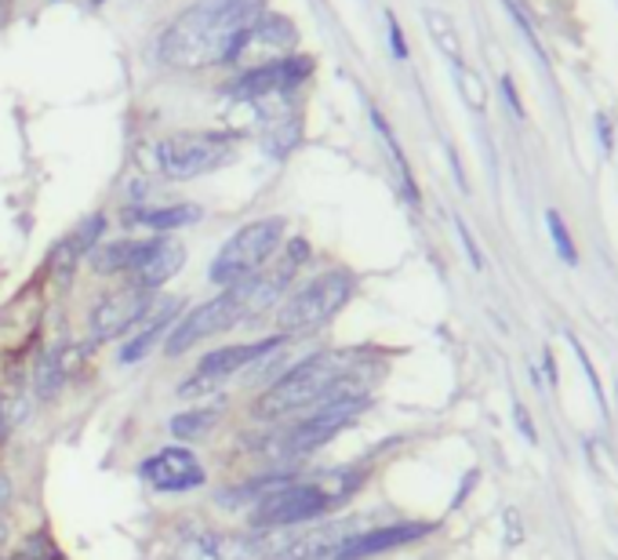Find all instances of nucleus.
Wrapping results in <instances>:
<instances>
[{"instance_id":"f257e3e1","label":"nucleus","mask_w":618,"mask_h":560,"mask_svg":"<svg viewBox=\"0 0 618 560\" xmlns=\"http://www.w3.org/2000/svg\"><path fill=\"white\" fill-rule=\"evenodd\" d=\"M263 15V0H197L178 15L157 44L161 63L175 69H205L236 63L244 33Z\"/></svg>"},{"instance_id":"f03ea898","label":"nucleus","mask_w":618,"mask_h":560,"mask_svg":"<svg viewBox=\"0 0 618 560\" xmlns=\"http://www.w3.org/2000/svg\"><path fill=\"white\" fill-rule=\"evenodd\" d=\"M364 364L353 350H320L306 361L291 364L277 383L258 397L255 411L263 419H284V415L313 411L320 404L335 400H367L372 383L361 375Z\"/></svg>"},{"instance_id":"7ed1b4c3","label":"nucleus","mask_w":618,"mask_h":560,"mask_svg":"<svg viewBox=\"0 0 618 560\" xmlns=\"http://www.w3.org/2000/svg\"><path fill=\"white\" fill-rule=\"evenodd\" d=\"M364 470H328L320 476H273V484L258 495V503L247 509V520L258 531H280V528H306L328 517L331 509L346 506L361 492Z\"/></svg>"},{"instance_id":"20e7f679","label":"nucleus","mask_w":618,"mask_h":560,"mask_svg":"<svg viewBox=\"0 0 618 560\" xmlns=\"http://www.w3.org/2000/svg\"><path fill=\"white\" fill-rule=\"evenodd\" d=\"M356 292V277L350 270H324L317 277L288 292V299L280 303L277 328L280 339H309L320 328H328L342 309L350 306Z\"/></svg>"},{"instance_id":"39448f33","label":"nucleus","mask_w":618,"mask_h":560,"mask_svg":"<svg viewBox=\"0 0 618 560\" xmlns=\"http://www.w3.org/2000/svg\"><path fill=\"white\" fill-rule=\"evenodd\" d=\"M236 135L230 131H178V135L161 139L153 146V164L172 183H189V178L211 175L233 164Z\"/></svg>"},{"instance_id":"423d86ee","label":"nucleus","mask_w":618,"mask_h":560,"mask_svg":"<svg viewBox=\"0 0 618 560\" xmlns=\"http://www.w3.org/2000/svg\"><path fill=\"white\" fill-rule=\"evenodd\" d=\"M284 241V219H258L241 226L230 241L219 248V255L211 259L208 281L219 288H233V284L252 281L255 273H263L269 266V259L277 255V248Z\"/></svg>"},{"instance_id":"0eeeda50","label":"nucleus","mask_w":618,"mask_h":560,"mask_svg":"<svg viewBox=\"0 0 618 560\" xmlns=\"http://www.w3.org/2000/svg\"><path fill=\"white\" fill-rule=\"evenodd\" d=\"M244 317H247V281L233 284V288H222L216 299L200 303L189 309V314L178 317L168 328V336H164V353L183 356L194 350L197 342L222 336V331H230L233 325H241Z\"/></svg>"},{"instance_id":"6e6552de","label":"nucleus","mask_w":618,"mask_h":560,"mask_svg":"<svg viewBox=\"0 0 618 560\" xmlns=\"http://www.w3.org/2000/svg\"><path fill=\"white\" fill-rule=\"evenodd\" d=\"M284 342H288V339L266 336V339H258V342H236V345H222V350H211L208 356H200L197 372L189 375L186 383H178V397H197V393L216 389L230 375L244 372V367H255L258 361L273 356Z\"/></svg>"},{"instance_id":"1a4fd4ad","label":"nucleus","mask_w":618,"mask_h":560,"mask_svg":"<svg viewBox=\"0 0 618 560\" xmlns=\"http://www.w3.org/2000/svg\"><path fill=\"white\" fill-rule=\"evenodd\" d=\"M367 408V400H335V404H320V408L306 411V419L288 426L280 437L284 455H313L324 444H331L342 430L361 419V411Z\"/></svg>"},{"instance_id":"9d476101","label":"nucleus","mask_w":618,"mask_h":560,"mask_svg":"<svg viewBox=\"0 0 618 560\" xmlns=\"http://www.w3.org/2000/svg\"><path fill=\"white\" fill-rule=\"evenodd\" d=\"M309 74H313V58H306V55L269 58V63L244 69L241 77L230 80L225 95H230V99H241V102H263V99H273V95L295 91Z\"/></svg>"},{"instance_id":"9b49d317","label":"nucleus","mask_w":618,"mask_h":560,"mask_svg":"<svg viewBox=\"0 0 618 560\" xmlns=\"http://www.w3.org/2000/svg\"><path fill=\"white\" fill-rule=\"evenodd\" d=\"M139 476L153 487V492H164V495H186V492H197V487L208 484L205 462L183 444L161 448V451H153L150 459H142Z\"/></svg>"},{"instance_id":"f8f14e48","label":"nucleus","mask_w":618,"mask_h":560,"mask_svg":"<svg viewBox=\"0 0 618 560\" xmlns=\"http://www.w3.org/2000/svg\"><path fill=\"white\" fill-rule=\"evenodd\" d=\"M150 306H153V295L135 288V284H128V288H117L110 295H102V299L91 306V317H88L91 339L95 342L121 339L124 331H132L139 320L146 317Z\"/></svg>"},{"instance_id":"ddd939ff","label":"nucleus","mask_w":618,"mask_h":560,"mask_svg":"<svg viewBox=\"0 0 618 560\" xmlns=\"http://www.w3.org/2000/svg\"><path fill=\"white\" fill-rule=\"evenodd\" d=\"M172 560H263V550H258V535L194 531L183 535Z\"/></svg>"},{"instance_id":"4468645a","label":"nucleus","mask_w":618,"mask_h":560,"mask_svg":"<svg viewBox=\"0 0 618 560\" xmlns=\"http://www.w3.org/2000/svg\"><path fill=\"white\" fill-rule=\"evenodd\" d=\"M183 266H186V248L172 241V237H153V241H146V248H142V259L135 262L132 284L153 295L157 288H164Z\"/></svg>"},{"instance_id":"2eb2a0df","label":"nucleus","mask_w":618,"mask_h":560,"mask_svg":"<svg viewBox=\"0 0 618 560\" xmlns=\"http://www.w3.org/2000/svg\"><path fill=\"white\" fill-rule=\"evenodd\" d=\"M430 531H433V524H419V520H404V524H389V528L361 531L356 539L346 542V550L339 553V560H364V557H375V553L400 550V546L419 542L422 535H430Z\"/></svg>"},{"instance_id":"dca6fc26","label":"nucleus","mask_w":618,"mask_h":560,"mask_svg":"<svg viewBox=\"0 0 618 560\" xmlns=\"http://www.w3.org/2000/svg\"><path fill=\"white\" fill-rule=\"evenodd\" d=\"M200 211L197 205H168V208H132L128 211V222L142 226V230H153V233H172V230H183V226H194L200 222Z\"/></svg>"},{"instance_id":"f3484780","label":"nucleus","mask_w":618,"mask_h":560,"mask_svg":"<svg viewBox=\"0 0 618 560\" xmlns=\"http://www.w3.org/2000/svg\"><path fill=\"white\" fill-rule=\"evenodd\" d=\"M102 230H106V219H102V216L85 219L74 233L66 237L63 244H58V252L52 255V262H55V266H66V273H69V270H74L77 259H85V255L95 252V241L102 237Z\"/></svg>"},{"instance_id":"a211bd4d","label":"nucleus","mask_w":618,"mask_h":560,"mask_svg":"<svg viewBox=\"0 0 618 560\" xmlns=\"http://www.w3.org/2000/svg\"><path fill=\"white\" fill-rule=\"evenodd\" d=\"M142 248H146V241H117V244H102L91 252V266L99 273H128L132 277L135 262L142 259Z\"/></svg>"},{"instance_id":"6ab92c4d","label":"nucleus","mask_w":618,"mask_h":560,"mask_svg":"<svg viewBox=\"0 0 618 560\" xmlns=\"http://www.w3.org/2000/svg\"><path fill=\"white\" fill-rule=\"evenodd\" d=\"M66 364H69V353L63 350V345L41 356L37 372H33V389H37L44 400H47V397H55V393L66 386V375H69V367H66Z\"/></svg>"},{"instance_id":"aec40b11","label":"nucleus","mask_w":618,"mask_h":560,"mask_svg":"<svg viewBox=\"0 0 618 560\" xmlns=\"http://www.w3.org/2000/svg\"><path fill=\"white\" fill-rule=\"evenodd\" d=\"M211 426H216V411H211V408H200V411L175 415V419H172V433H175L178 440H197V437H208Z\"/></svg>"},{"instance_id":"412c9836","label":"nucleus","mask_w":618,"mask_h":560,"mask_svg":"<svg viewBox=\"0 0 618 560\" xmlns=\"http://www.w3.org/2000/svg\"><path fill=\"white\" fill-rule=\"evenodd\" d=\"M164 336H168V328H139L135 336H128L124 345H121V364L142 361L146 353H153V345H157Z\"/></svg>"},{"instance_id":"4be33fe9","label":"nucleus","mask_w":618,"mask_h":560,"mask_svg":"<svg viewBox=\"0 0 618 560\" xmlns=\"http://www.w3.org/2000/svg\"><path fill=\"white\" fill-rule=\"evenodd\" d=\"M426 22H430V33L437 37V44H441L451 63L459 66L462 63V47H459V33H455V26H451V19L441 15V11H426Z\"/></svg>"},{"instance_id":"5701e85b","label":"nucleus","mask_w":618,"mask_h":560,"mask_svg":"<svg viewBox=\"0 0 618 560\" xmlns=\"http://www.w3.org/2000/svg\"><path fill=\"white\" fill-rule=\"evenodd\" d=\"M545 226H550V237H553V244H556V252H561V259L567 262V266H575L578 252H575L572 237H567V226L561 219V211H545Z\"/></svg>"},{"instance_id":"b1692460","label":"nucleus","mask_w":618,"mask_h":560,"mask_svg":"<svg viewBox=\"0 0 618 560\" xmlns=\"http://www.w3.org/2000/svg\"><path fill=\"white\" fill-rule=\"evenodd\" d=\"M19 557H22V560H58L63 553L55 550V546H52V539H47V535H30V539L22 542Z\"/></svg>"},{"instance_id":"393cba45","label":"nucleus","mask_w":618,"mask_h":560,"mask_svg":"<svg viewBox=\"0 0 618 560\" xmlns=\"http://www.w3.org/2000/svg\"><path fill=\"white\" fill-rule=\"evenodd\" d=\"M459 69V80H462V91H466V99H470V106H477V110H481V106H484V91H481V80H477V74H470V69L466 66H455Z\"/></svg>"},{"instance_id":"a878e982","label":"nucleus","mask_w":618,"mask_h":560,"mask_svg":"<svg viewBox=\"0 0 618 560\" xmlns=\"http://www.w3.org/2000/svg\"><path fill=\"white\" fill-rule=\"evenodd\" d=\"M567 342H572V350H575V356L582 361V372H586V378H589V386H593V393H597V400L604 404V386H600V378H597V372H593V364H589V356H586V350H582V342L575 339V336H567Z\"/></svg>"},{"instance_id":"bb28decb","label":"nucleus","mask_w":618,"mask_h":560,"mask_svg":"<svg viewBox=\"0 0 618 560\" xmlns=\"http://www.w3.org/2000/svg\"><path fill=\"white\" fill-rule=\"evenodd\" d=\"M386 22H389V44H394V55H397V58H408V44H404V33H400V26H397V19L386 15Z\"/></svg>"},{"instance_id":"cd10ccee","label":"nucleus","mask_w":618,"mask_h":560,"mask_svg":"<svg viewBox=\"0 0 618 560\" xmlns=\"http://www.w3.org/2000/svg\"><path fill=\"white\" fill-rule=\"evenodd\" d=\"M517 426H520V433H525L528 440H531V444H539V433H534V426H531V415H528V408H520V404H517Z\"/></svg>"},{"instance_id":"c85d7f7f","label":"nucleus","mask_w":618,"mask_h":560,"mask_svg":"<svg viewBox=\"0 0 618 560\" xmlns=\"http://www.w3.org/2000/svg\"><path fill=\"white\" fill-rule=\"evenodd\" d=\"M459 237H462V244H466V252H470V262L473 266H484V259H481V252H477V244H473V237H470V230H466V222H459Z\"/></svg>"},{"instance_id":"c756f323","label":"nucleus","mask_w":618,"mask_h":560,"mask_svg":"<svg viewBox=\"0 0 618 560\" xmlns=\"http://www.w3.org/2000/svg\"><path fill=\"white\" fill-rule=\"evenodd\" d=\"M503 91H506L509 106H514V113H517V117H525V106H520V95L514 91V80H509V77H503Z\"/></svg>"},{"instance_id":"7c9ffc66","label":"nucleus","mask_w":618,"mask_h":560,"mask_svg":"<svg viewBox=\"0 0 618 560\" xmlns=\"http://www.w3.org/2000/svg\"><path fill=\"white\" fill-rule=\"evenodd\" d=\"M8 498H11V476H4V473H0V514H4Z\"/></svg>"},{"instance_id":"2f4dec72","label":"nucleus","mask_w":618,"mask_h":560,"mask_svg":"<svg viewBox=\"0 0 618 560\" xmlns=\"http://www.w3.org/2000/svg\"><path fill=\"white\" fill-rule=\"evenodd\" d=\"M597 128H600V142H604V150H608V146H611V128H608V121H604V117H600Z\"/></svg>"},{"instance_id":"473e14b6","label":"nucleus","mask_w":618,"mask_h":560,"mask_svg":"<svg viewBox=\"0 0 618 560\" xmlns=\"http://www.w3.org/2000/svg\"><path fill=\"white\" fill-rule=\"evenodd\" d=\"M545 372H550V383L556 386V367H553V353L545 350Z\"/></svg>"},{"instance_id":"72a5a7b5","label":"nucleus","mask_w":618,"mask_h":560,"mask_svg":"<svg viewBox=\"0 0 618 560\" xmlns=\"http://www.w3.org/2000/svg\"><path fill=\"white\" fill-rule=\"evenodd\" d=\"M8 433V411H4V400H0V440Z\"/></svg>"},{"instance_id":"f704fd0d","label":"nucleus","mask_w":618,"mask_h":560,"mask_svg":"<svg viewBox=\"0 0 618 560\" xmlns=\"http://www.w3.org/2000/svg\"><path fill=\"white\" fill-rule=\"evenodd\" d=\"M91 4H102V0H91Z\"/></svg>"},{"instance_id":"c9c22d12","label":"nucleus","mask_w":618,"mask_h":560,"mask_svg":"<svg viewBox=\"0 0 618 560\" xmlns=\"http://www.w3.org/2000/svg\"><path fill=\"white\" fill-rule=\"evenodd\" d=\"M11 560H22V557H19V553H15V557H11Z\"/></svg>"}]
</instances>
